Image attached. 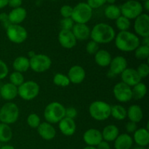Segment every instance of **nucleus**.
Segmentation results:
<instances>
[{"label": "nucleus", "instance_id": "nucleus-27", "mask_svg": "<svg viewBox=\"0 0 149 149\" xmlns=\"http://www.w3.org/2000/svg\"><path fill=\"white\" fill-rule=\"evenodd\" d=\"M101 134L103 141L108 143L113 142L119 135V130L116 125H109L103 128Z\"/></svg>", "mask_w": 149, "mask_h": 149}, {"label": "nucleus", "instance_id": "nucleus-18", "mask_svg": "<svg viewBox=\"0 0 149 149\" xmlns=\"http://www.w3.org/2000/svg\"><path fill=\"white\" fill-rule=\"evenodd\" d=\"M37 132L39 136L45 141H51L56 136V130L52 124L47 122H41L37 127Z\"/></svg>", "mask_w": 149, "mask_h": 149}, {"label": "nucleus", "instance_id": "nucleus-52", "mask_svg": "<svg viewBox=\"0 0 149 149\" xmlns=\"http://www.w3.org/2000/svg\"><path fill=\"white\" fill-rule=\"evenodd\" d=\"M35 55H36V53H35V52H33V51H30V52H29V58H32V57L34 56Z\"/></svg>", "mask_w": 149, "mask_h": 149}, {"label": "nucleus", "instance_id": "nucleus-46", "mask_svg": "<svg viewBox=\"0 0 149 149\" xmlns=\"http://www.w3.org/2000/svg\"><path fill=\"white\" fill-rule=\"evenodd\" d=\"M137 129H138V127H137V124L135 123V122H130V121H129L126 124V125H125V130L127 132V134L134 133L136 131Z\"/></svg>", "mask_w": 149, "mask_h": 149}, {"label": "nucleus", "instance_id": "nucleus-6", "mask_svg": "<svg viewBox=\"0 0 149 149\" xmlns=\"http://www.w3.org/2000/svg\"><path fill=\"white\" fill-rule=\"evenodd\" d=\"M93 17V9L85 2H80L73 8L71 19L74 23L87 24Z\"/></svg>", "mask_w": 149, "mask_h": 149}, {"label": "nucleus", "instance_id": "nucleus-2", "mask_svg": "<svg viewBox=\"0 0 149 149\" xmlns=\"http://www.w3.org/2000/svg\"><path fill=\"white\" fill-rule=\"evenodd\" d=\"M116 32L114 29L109 24L99 23L95 25L91 29L90 38L98 45L109 44L114 40Z\"/></svg>", "mask_w": 149, "mask_h": 149}, {"label": "nucleus", "instance_id": "nucleus-5", "mask_svg": "<svg viewBox=\"0 0 149 149\" xmlns=\"http://www.w3.org/2000/svg\"><path fill=\"white\" fill-rule=\"evenodd\" d=\"M19 114L20 111L16 103H6L0 109V122L8 125H13L17 121Z\"/></svg>", "mask_w": 149, "mask_h": 149}, {"label": "nucleus", "instance_id": "nucleus-9", "mask_svg": "<svg viewBox=\"0 0 149 149\" xmlns=\"http://www.w3.org/2000/svg\"><path fill=\"white\" fill-rule=\"evenodd\" d=\"M121 14L129 20H133L143 13V5L136 0H130L120 7Z\"/></svg>", "mask_w": 149, "mask_h": 149}, {"label": "nucleus", "instance_id": "nucleus-39", "mask_svg": "<svg viewBox=\"0 0 149 149\" xmlns=\"http://www.w3.org/2000/svg\"><path fill=\"white\" fill-rule=\"evenodd\" d=\"M99 49L98 44L93 40L89 41L86 45V51L89 55H95Z\"/></svg>", "mask_w": 149, "mask_h": 149}, {"label": "nucleus", "instance_id": "nucleus-41", "mask_svg": "<svg viewBox=\"0 0 149 149\" xmlns=\"http://www.w3.org/2000/svg\"><path fill=\"white\" fill-rule=\"evenodd\" d=\"M73 12V7L70 5H63L61 7V10H60V13H61V16L63 18H66V17H71V15H72Z\"/></svg>", "mask_w": 149, "mask_h": 149}, {"label": "nucleus", "instance_id": "nucleus-19", "mask_svg": "<svg viewBox=\"0 0 149 149\" xmlns=\"http://www.w3.org/2000/svg\"><path fill=\"white\" fill-rule=\"evenodd\" d=\"M58 127L61 133L65 136H72L77 130V125L74 119L64 117L58 122Z\"/></svg>", "mask_w": 149, "mask_h": 149}, {"label": "nucleus", "instance_id": "nucleus-11", "mask_svg": "<svg viewBox=\"0 0 149 149\" xmlns=\"http://www.w3.org/2000/svg\"><path fill=\"white\" fill-rule=\"evenodd\" d=\"M113 94L115 99L120 103H127L132 99V87L122 81L115 84L113 88Z\"/></svg>", "mask_w": 149, "mask_h": 149}, {"label": "nucleus", "instance_id": "nucleus-56", "mask_svg": "<svg viewBox=\"0 0 149 149\" xmlns=\"http://www.w3.org/2000/svg\"><path fill=\"white\" fill-rule=\"evenodd\" d=\"M141 1H148V0H141Z\"/></svg>", "mask_w": 149, "mask_h": 149}, {"label": "nucleus", "instance_id": "nucleus-20", "mask_svg": "<svg viewBox=\"0 0 149 149\" xmlns=\"http://www.w3.org/2000/svg\"><path fill=\"white\" fill-rule=\"evenodd\" d=\"M71 31L77 41H84L90 38L91 29L87 24L74 23Z\"/></svg>", "mask_w": 149, "mask_h": 149}, {"label": "nucleus", "instance_id": "nucleus-24", "mask_svg": "<svg viewBox=\"0 0 149 149\" xmlns=\"http://www.w3.org/2000/svg\"><path fill=\"white\" fill-rule=\"evenodd\" d=\"M27 16V12L23 7L14 8L8 14L9 20L11 24L20 25V23L26 19Z\"/></svg>", "mask_w": 149, "mask_h": 149}, {"label": "nucleus", "instance_id": "nucleus-48", "mask_svg": "<svg viewBox=\"0 0 149 149\" xmlns=\"http://www.w3.org/2000/svg\"><path fill=\"white\" fill-rule=\"evenodd\" d=\"M96 148L97 149H111V146L109 143L106 142L105 141H102L98 145L96 146Z\"/></svg>", "mask_w": 149, "mask_h": 149}, {"label": "nucleus", "instance_id": "nucleus-38", "mask_svg": "<svg viewBox=\"0 0 149 149\" xmlns=\"http://www.w3.org/2000/svg\"><path fill=\"white\" fill-rule=\"evenodd\" d=\"M137 71L141 79L146 78L149 74V65L147 63H141L137 68Z\"/></svg>", "mask_w": 149, "mask_h": 149}, {"label": "nucleus", "instance_id": "nucleus-55", "mask_svg": "<svg viewBox=\"0 0 149 149\" xmlns=\"http://www.w3.org/2000/svg\"><path fill=\"white\" fill-rule=\"evenodd\" d=\"M133 149H149L148 147H140V146H138L136 147V148H133Z\"/></svg>", "mask_w": 149, "mask_h": 149}, {"label": "nucleus", "instance_id": "nucleus-3", "mask_svg": "<svg viewBox=\"0 0 149 149\" xmlns=\"http://www.w3.org/2000/svg\"><path fill=\"white\" fill-rule=\"evenodd\" d=\"M65 116V108L59 102H52L45 107L44 117L49 124H58Z\"/></svg>", "mask_w": 149, "mask_h": 149}, {"label": "nucleus", "instance_id": "nucleus-28", "mask_svg": "<svg viewBox=\"0 0 149 149\" xmlns=\"http://www.w3.org/2000/svg\"><path fill=\"white\" fill-rule=\"evenodd\" d=\"M13 68L14 71H17L23 74L30 68L29 58L26 56H18L14 60L13 63Z\"/></svg>", "mask_w": 149, "mask_h": 149}, {"label": "nucleus", "instance_id": "nucleus-33", "mask_svg": "<svg viewBox=\"0 0 149 149\" xmlns=\"http://www.w3.org/2000/svg\"><path fill=\"white\" fill-rule=\"evenodd\" d=\"M134 55L138 60H147L149 57V46L140 45L134 51Z\"/></svg>", "mask_w": 149, "mask_h": 149}, {"label": "nucleus", "instance_id": "nucleus-30", "mask_svg": "<svg viewBox=\"0 0 149 149\" xmlns=\"http://www.w3.org/2000/svg\"><path fill=\"white\" fill-rule=\"evenodd\" d=\"M13 130L10 125L0 122V143H8L13 138Z\"/></svg>", "mask_w": 149, "mask_h": 149}, {"label": "nucleus", "instance_id": "nucleus-4", "mask_svg": "<svg viewBox=\"0 0 149 149\" xmlns=\"http://www.w3.org/2000/svg\"><path fill=\"white\" fill-rule=\"evenodd\" d=\"M89 113L95 120L105 121L111 116V105L102 100H95L89 106Z\"/></svg>", "mask_w": 149, "mask_h": 149}, {"label": "nucleus", "instance_id": "nucleus-7", "mask_svg": "<svg viewBox=\"0 0 149 149\" xmlns=\"http://www.w3.org/2000/svg\"><path fill=\"white\" fill-rule=\"evenodd\" d=\"M40 87L37 82L32 80L25 81L17 87V95L23 100L30 101L36 98L39 94Z\"/></svg>", "mask_w": 149, "mask_h": 149}, {"label": "nucleus", "instance_id": "nucleus-26", "mask_svg": "<svg viewBox=\"0 0 149 149\" xmlns=\"http://www.w3.org/2000/svg\"><path fill=\"white\" fill-rule=\"evenodd\" d=\"M95 62L100 67H108L111 61L112 57L106 49H99L94 55Z\"/></svg>", "mask_w": 149, "mask_h": 149}, {"label": "nucleus", "instance_id": "nucleus-50", "mask_svg": "<svg viewBox=\"0 0 149 149\" xmlns=\"http://www.w3.org/2000/svg\"><path fill=\"white\" fill-rule=\"evenodd\" d=\"M0 149H15V148L11 145H4L1 146Z\"/></svg>", "mask_w": 149, "mask_h": 149}, {"label": "nucleus", "instance_id": "nucleus-47", "mask_svg": "<svg viewBox=\"0 0 149 149\" xmlns=\"http://www.w3.org/2000/svg\"><path fill=\"white\" fill-rule=\"evenodd\" d=\"M22 0H8V5L14 8L20 7L22 4Z\"/></svg>", "mask_w": 149, "mask_h": 149}, {"label": "nucleus", "instance_id": "nucleus-45", "mask_svg": "<svg viewBox=\"0 0 149 149\" xmlns=\"http://www.w3.org/2000/svg\"><path fill=\"white\" fill-rule=\"evenodd\" d=\"M0 22H1V24L3 25V26L5 29H7L10 25H11L10 20H9L8 14L5 13H0Z\"/></svg>", "mask_w": 149, "mask_h": 149}, {"label": "nucleus", "instance_id": "nucleus-34", "mask_svg": "<svg viewBox=\"0 0 149 149\" xmlns=\"http://www.w3.org/2000/svg\"><path fill=\"white\" fill-rule=\"evenodd\" d=\"M53 83L55 85L62 87H67L71 84L67 75L62 73H57L55 74L53 77Z\"/></svg>", "mask_w": 149, "mask_h": 149}, {"label": "nucleus", "instance_id": "nucleus-22", "mask_svg": "<svg viewBox=\"0 0 149 149\" xmlns=\"http://www.w3.org/2000/svg\"><path fill=\"white\" fill-rule=\"evenodd\" d=\"M113 142L115 149H131L133 145L132 137L127 133L119 134Z\"/></svg>", "mask_w": 149, "mask_h": 149}, {"label": "nucleus", "instance_id": "nucleus-44", "mask_svg": "<svg viewBox=\"0 0 149 149\" xmlns=\"http://www.w3.org/2000/svg\"><path fill=\"white\" fill-rule=\"evenodd\" d=\"M78 115L77 110L74 107L65 108V117L74 119Z\"/></svg>", "mask_w": 149, "mask_h": 149}, {"label": "nucleus", "instance_id": "nucleus-43", "mask_svg": "<svg viewBox=\"0 0 149 149\" xmlns=\"http://www.w3.org/2000/svg\"><path fill=\"white\" fill-rule=\"evenodd\" d=\"M106 2V0H87V4L92 9H97L103 6Z\"/></svg>", "mask_w": 149, "mask_h": 149}, {"label": "nucleus", "instance_id": "nucleus-36", "mask_svg": "<svg viewBox=\"0 0 149 149\" xmlns=\"http://www.w3.org/2000/svg\"><path fill=\"white\" fill-rule=\"evenodd\" d=\"M25 81L23 74L17 71H13L10 75V83L18 87Z\"/></svg>", "mask_w": 149, "mask_h": 149}, {"label": "nucleus", "instance_id": "nucleus-51", "mask_svg": "<svg viewBox=\"0 0 149 149\" xmlns=\"http://www.w3.org/2000/svg\"><path fill=\"white\" fill-rule=\"evenodd\" d=\"M143 7H144L146 11H148L149 10V0H148V1H146L145 2H144V5Z\"/></svg>", "mask_w": 149, "mask_h": 149}, {"label": "nucleus", "instance_id": "nucleus-25", "mask_svg": "<svg viewBox=\"0 0 149 149\" xmlns=\"http://www.w3.org/2000/svg\"><path fill=\"white\" fill-rule=\"evenodd\" d=\"M127 117L130 122L139 123L143 118V111L142 108L138 105H131L127 109Z\"/></svg>", "mask_w": 149, "mask_h": 149}, {"label": "nucleus", "instance_id": "nucleus-53", "mask_svg": "<svg viewBox=\"0 0 149 149\" xmlns=\"http://www.w3.org/2000/svg\"><path fill=\"white\" fill-rule=\"evenodd\" d=\"M116 0H106V2L109 3V4H114Z\"/></svg>", "mask_w": 149, "mask_h": 149}, {"label": "nucleus", "instance_id": "nucleus-21", "mask_svg": "<svg viewBox=\"0 0 149 149\" xmlns=\"http://www.w3.org/2000/svg\"><path fill=\"white\" fill-rule=\"evenodd\" d=\"M133 142L140 147H148L149 144V131L146 128H139L133 133Z\"/></svg>", "mask_w": 149, "mask_h": 149}, {"label": "nucleus", "instance_id": "nucleus-57", "mask_svg": "<svg viewBox=\"0 0 149 149\" xmlns=\"http://www.w3.org/2000/svg\"><path fill=\"white\" fill-rule=\"evenodd\" d=\"M1 143H0V148H1Z\"/></svg>", "mask_w": 149, "mask_h": 149}, {"label": "nucleus", "instance_id": "nucleus-10", "mask_svg": "<svg viewBox=\"0 0 149 149\" xmlns=\"http://www.w3.org/2000/svg\"><path fill=\"white\" fill-rule=\"evenodd\" d=\"M6 34L9 40L15 44L23 43L28 38L27 31L21 25H10L6 29Z\"/></svg>", "mask_w": 149, "mask_h": 149}, {"label": "nucleus", "instance_id": "nucleus-59", "mask_svg": "<svg viewBox=\"0 0 149 149\" xmlns=\"http://www.w3.org/2000/svg\"><path fill=\"white\" fill-rule=\"evenodd\" d=\"M0 98H1V95H0Z\"/></svg>", "mask_w": 149, "mask_h": 149}, {"label": "nucleus", "instance_id": "nucleus-17", "mask_svg": "<svg viewBox=\"0 0 149 149\" xmlns=\"http://www.w3.org/2000/svg\"><path fill=\"white\" fill-rule=\"evenodd\" d=\"M67 77L69 79L70 82L74 84H79L83 82L86 77L85 70L81 65H73L68 70Z\"/></svg>", "mask_w": 149, "mask_h": 149}, {"label": "nucleus", "instance_id": "nucleus-31", "mask_svg": "<svg viewBox=\"0 0 149 149\" xmlns=\"http://www.w3.org/2000/svg\"><path fill=\"white\" fill-rule=\"evenodd\" d=\"M132 98L135 100H141L147 94V87L146 84L141 81L132 87Z\"/></svg>", "mask_w": 149, "mask_h": 149}, {"label": "nucleus", "instance_id": "nucleus-1", "mask_svg": "<svg viewBox=\"0 0 149 149\" xmlns=\"http://www.w3.org/2000/svg\"><path fill=\"white\" fill-rule=\"evenodd\" d=\"M116 47L122 52H134L135 49L141 45L139 36L135 33L125 31H119L114 38Z\"/></svg>", "mask_w": 149, "mask_h": 149}, {"label": "nucleus", "instance_id": "nucleus-54", "mask_svg": "<svg viewBox=\"0 0 149 149\" xmlns=\"http://www.w3.org/2000/svg\"><path fill=\"white\" fill-rule=\"evenodd\" d=\"M83 149H97L96 148V147H94V146H86V147H84V148Z\"/></svg>", "mask_w": 149, "mask_h": 149}, {"label": "nucleus", "instance_id": "nucleus-23", "mask_svg": "<svg viewBox=\"0 0 149 149\" xmlns=\"http://www.w3.org/2000/svg\"><path fill=\"white\" fill-rule=\"evenodd\" d=\"M0 95L4 100L11 101L17 96V87L11 83H6L0 88Z\"/></svg>", "mask_w": 149, "mask_h": 149}, {"label": "nucleus", "instance_id": "nucleus-8", "mask_svg": "<svg viewBox=\"0 0 149 149\" xmlns=\"http://www.w3.org/2000/svg\"><path fill=\"white\" fill-rule=\"evenodd\" d=\"M30 68L36 73H44L48 71L52 65V61L48 55L36 54L29 58Z\"/></svg>", "mask_w": 149, "mask_h": 149}, {"label": "nucleus", "instance_id": "nucleus-12", "mask_svg": "<svg viewBox=\"0 0 149 149\" xmlns=\"http://www.w3.org/2000/svg\"><path fill=\"white\" fill-rule=\"evenodd\" d=\"M134 30L135 34L143 38L149 37V16L146 13H142L135 19Z\"/></svg>", "mask_w": 149, "mask_h": 149}, {"label": "nucleus", "instance_id": "nucleus-40", "mask_svg": "<svg viewBox=\"0 0 149 149\" xmlns=\"http://www.w3.org/2000/svg\"><path fill=\"white\" fill-rule=\"evenodd\" d=\"M74 25V20L71 19V17L63 18L62 20H61V30L71 31Z\"/></svg>", "mask_w": 149, "mask_h": 149}, {"label": "nucleus", "instance_id": "nucleus-35", "mask_svg": "<svg viewBox=\"0 0 149 149\" xmlns=\"http://www.w3.org/2000/svg\"><path fill=\"white\" fill-rule=\"evenodd\" d=\"M116 26L118 30H119V31H129L131 26L130 20L122 15L119 16L116 20Z\"/></svg>", "mask_w": 149, "mask_h": 149}, {"label": "nucleus", "instance_id": "nucleus-49", "mask_svg": "<svg viewBox=\"0 0 149 149\" xmlns=\"http://www.w3.org/2000/svg\"><path fill=\"white\" fill-rule=\"evenodd\" d=\"M8 5V0H0V9H2Z\"/></svg>", "mask_w": 149, "mask_h": 149}, {"label": "nucleus", "instance_id": "nucleus-58", "mask_svg": "<svg viewBox=\"0 0 149 149\" xmlns=\"http://www.w3.org/2000/svg\"><path fill=\"white\" fill-rule=\"evenodd\" d=\"M68 149H74V148H68Z\"/></svg>", "mask_w": 149, "mask_h": 149}, {"label": "nucleus", "instance_id": "nucleus-29", "mask_svg": "<svg viewBox=\"0 0 149 149\" xmlns=\"http://www.w3.org/2000/svg\"><path fill=\"white\" fill-rule=\"evenodd\" d=\"M111 116L116 120H125L127 118V109L122 105L111 106Z\"/></svg>", "mask_w": 149, "mask_h": 149}, {"label": "nucleus", "instance_id": "nucleus-14", "mask_svg": "<svg viewBox=\"0 0 149 149\" xmlns=\"http://www.w3.org/2000/svg\"><path fill=\"white\" fill-rule=\"evenodd\" d=\"M82 138L87 146L96 147L103 141L101 132L95 128H90L86 130L83 134Z\"/></svg>", "mask_w": 149, "mask_h": 149}, {"label": "nucleus", "instance_id": "nucleus-42", "mask_svg": "<svg viewBox=\"0 0 149 149\" xmlns=\"http://www.w3.org/2000/svg\"><path fill=\"white\" fill-rule=\"evenodd\" d=\"M9 74V68L4 61L0 60V80L4 79Z\"/></svg>", "mask_w": 149, "mask_h": 149}, {"label": "nucleus", "instance_id": "nucleus-60", "mask_svg": "<svg viewBox=\"0 0 149 149\" xmlns=\"http://www.w3.org/2000/svg\"><path fill=\"white\" fill-rule=\"evenodd\" d=\"M41 149H43V148H41Z\"/></svg>", "mask_w": 149, "mask_h": 149}, {"label": "nucleus", "instance_id": "nucleus-13", "mask_svg": "<svg viewBox=\"0 0 149 149\" xmlns=\"http://www.w3.org/2000/svg\"><path fill=\"white\" fill-rule=\"evenodd\" d=\"M120 76L122 82L130 87H134L142 80L137 70L133 68H127Z\"/></svg>", "mask_w": 149, "mask_h": 149}, {"label": "nucleus", "instance_id": "nucleus-37", "mask_svg": "<svg viewBox=\"0 0 149 149\" xmlns=\"http://www.w3.org/2000/svg\"><path fill=\"white\" fill-rule=\"evenodd\" d=\"M26 122H27L28 125L31 128L37 129V127L41 124V119L39 116V115L35 113H32L28 116Z\"/></svg>", "mask_w": 149, "mask_h": 149}, {"label": "nucleus", "instance_id": "nucleus-32", "mask_svg": "<svg viewBox=\"0 0 149 149\" xmlns=\"http://www.w3.org/2000/svg\"><path fill=\"white\" fill-rule=\"evenodd\" d=\"M104 15L109 20H116L119 16L122 15L120 7L116 4H109L105 8Z\"/></svg>", "mask_w": 149, "mask_h": 149}, {"label": "nucleus", "instance_id": "nucleus-15", "mask_svg": "<svg viewBox=\"0 0 149 149\" xmlns=\"http://www.w3.org/2000/svg\"><path fill=\"white\" fill-rule=\"evenodd\" d=\"M58 38L61 46L65 49H72L77 45V40L71 31L61 30Z\"/></svg>", "mask_w": 149, "mask_h": 149}, {"label": "nucleus", "instance_id": "nucleus-16", "mask_svg": "<svg viewBox=\"0 0 149 149\" xmlns=\"http://www.w3.org/2000/svg\"><path fill=\"white\" fill-rule=\"evenodd\" d=\"M109 66L110 74L114 76L120 75L127 68V61L123 56L118 55L112 58Z\"/></svg>", "mask_w": 149, "mask_h": 149}]
</instances>
